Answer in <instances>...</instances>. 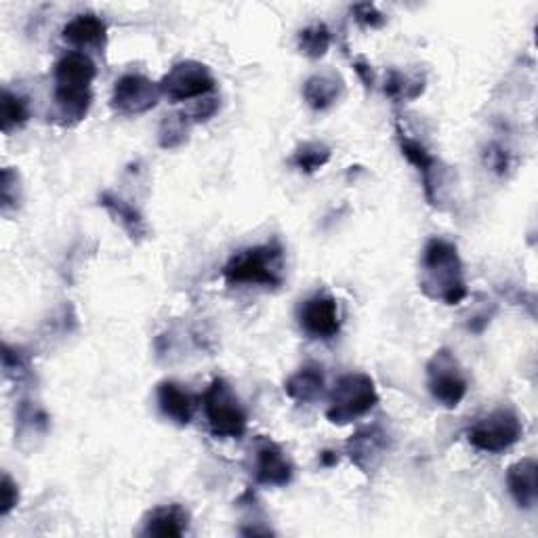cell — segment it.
<instances>
[{"instance_id": "ac0fdd59", "label": "cell", "mask_w": 538, "mask_h": 538, "mask_svg": "<svg viewBox=\"0 0 538 538\" xmlns=\"http://www.w3.org/2000/svg\"><path fill=\"white\" fill-rule=\"evenodd\" d=\"M99 204L114 217L116 223H120V227L129 234L131 240L139 242L148 236L146 219H143V215L127 200H122L120 196H116L112 192H103L99 196Z\"/></svg>"}, {"instance_id": "277c9868", "label": "cell", "mask_w": 538, "mask_h": 538, "mask_svg": "<svg viewBox=\"0 0 538 538\" xmlns=\"http://www.w3.org/2000/svg\"><path fill=\"white\" fill-rule=\"evenodd\" d=\"M202 410L215 438L240 440L246 433V410L225 379H213L209 389L204 391Z\"/></svg>"}, {"instance_id": "4fadbf2b", "label": "cell", "mask_w": 538, "mask_h": 538, "mask_svg": "<svg viewBox=\"0 0 538 538\" xmlns=\"http://www.w3.org/2000/svg\"><path fill=\"white\" fill-rule=\"evenodd\" d=\"M61 38L68 45L80 49V53H85V49H103L108 38V26L95 13H80L64 26Z\"/></svg>"}, {"instance_id": "4dcf8cb0", "label": "cell", "mask_w": 538, "mask_h": 538, "mask_svg": "<svg viewBox=\"0 0 538 538\" xmlns=\"http://www.w3.org/2000/svg\"><path fill=\"white\" fill-rule=\"evenodd\" d=\"M354 70L358 72V76H360V80L364 82V87H366V89L375 87V70H372V66L368 64L366 59L358 57V59L354 61Z\"/></svg>"}, {"instance_id": "e0dca14e", "label": "cell", "mask_w": 538, "mask_h": 538, "mask_svg": "<svg viewBox=\"0 0 538 538\" xmlns=\"http://www.w3.org/2000/svg\"><path fill=\"white\" fill-rule=\"evenodd\" d=\"M536 471L538 465L534 459H522L509 467L507 471V486L515 499V503L522 509H532L538 501V488H536Z\"/></svg>"}, {"instance_id": "8fae6325", "label": "cell", "mask_w": 538, "mask_h": 538, "mask_svg": "<svg viewBox=\"0 0 538 538\" xmlns=\"http://www.w3.org/2000/svg\"><path fill=\"white\" fill-rule=\"evenodd\" d=\"M295 465L288 454L272 440H263L255 457V480L261 486L282 488L293 482Z\"/></svg>"}, {"instance_id": "f1b7e54d", "label": "cell", "mask_w": 538, "mask_h": 538, "mask_svg": "<svg viewBox=\"0 0 538 538\" xmlns=\"http://www.w3.org/2000/svg\"><path fill=\"white\" fill-rule=\"evenodd\" d=\"M0 494H3V501H0V511H3V515H9L11 509L17 505L19 501V490H17V484L9 478V475L5 473L3 475V484H0Z\"/></svg>"}, {"instance_id": "30bf717a", "label": "cell", "mask_w": 538, "mask_h": 538, "mask_svg": "<svg viewBox=\"0 0 538 538\" xmlns=\"http://www.w3.org/2000/svg\"><path fill=\"white\" fill-rule=\"evenodd\" d=\"M387 450L389 433L379 425H370L356 431L347 442V457L364 473H375L383 463Z\"/></svg>"}, {"instance_id": "d6986e66", "label": "cell", "mask_w": 538, "mask_h": 538, "mask_svg": "<svg viewBox=\"0 0 538 538\" xmlns=\"http://www.w3.org/2000/svg\"><path fill=\"white\" fill-rule=\"evenodd\" d=\"M190 515L179 505H164L156 507L148 517H146V528L143 534L146 536H158V538H173V536H183L188 530Z\"/></svg>"}, {"instance_id": "6da1fadb", "label": "cell", "mask_w": 538, "mask_h": 538, "mask_svg": "<svg viewBox=\"0 0 538 538\" xmlns=\"http://www.w3.org/2000/svg\"><path fill=\"white\" fill-rule=\"evenodd\" d=\"M421 291L446 305H459L467 297V282L457 246L444 238H431L423 248Z\"/></svg>"}, {"instance_id": "5bb4252c", "label": "cell", "mask_w": 538, "mask_h": 538, "mask_svg": "<svg viewBox=\"0 0 538 538\" xmlns=\"http://www.w3.org/2000/svg\"><path fill=\"white\" fill-rule=\"evenodd\" d=\"M398 143L400 150L406 156V160L415 167L421 177H423V188H425V196L431 204L438 202V160L433 156L423 143H419L417 139H412L408 135H404L402 131L398 133Z\"/></svg>"}, {"instance_id": "7c38bea8", "label": "cell", "mask_w": 538, "mask_h": 538, "mask_svg": "<svg viewBox=\"0 0 538 538\" xmlns=\"http://www.w3.org/2000/svg\"><path fill=\"white\" fill-rule=\"evenodd\" d=\"M156 400L164 419H169L177 427L192 423L196 412V398L194 393H190L183 385L175 381H162L156 389Z\"/></svg>"}, {"instance_id": "9a60e30c", "label": "cell", "mask_w": 538, "mask_h": 538, "mask_svg": "<svg viewBox=\"0 0 538 538\" xmlns=\"http://www.w3.org/2000/svg\"><path fill=\"white\" fill-rule=\"evenodd\" d=\"M55 87L61 89H91L97 68L87 53L72 51L55 64Z\"/></svg>"}, {"instance_id": "d4e9b609", "label": "cell", "mask_w": 538, "mask_h": 538, "mask_svg": "<svg viewBox=\"0 0 538 538\" xmlns=\"http://www.w3.org/2000/svg\"><path fill=\"white\" fill-rule=\"evenodd\" d=\"M190 120L185 114H171L162 120L160 131H158V141L164 150H175L181 148L185 139L190 133Z\"/></svg>"}, {"instance_id": "5b68a950", "label": "cell", "mask_w": 538, "mask_h": 538, "mask_svg": "<svg viewBox=\"0 0 538 538\" xmlns=\"http://www.w3.org/2000/svg\"><path fill=\"white\" fill-rule=\"evenodd\" d=\"M524 436L520 417L511 410H494L467 429V442L488 454H499L515 446Z\"/></svg>"}, {"instance_id": "9c48e42d", "label": "cell", "mask_w": 538, "mask_h": 538, "mask_svg": "<svg viewBox=\"0 0 538 538\" xmlns=\"http://www.w3.org/2000/svg\"><path fill=\"white\" fill-rule=\"evenodd\" d=\"M299 326L309 339H335L341 330L337 299L326 293H318L303 301L299 307Z\"/></svg>"}, {"instance_id": "484cf974", "label": "cell", "mask_w": 538, "mask_h": 538, "mask_svg": "<svg viewBox=\"0 0 538 538\" xmlns=\"http://www.w3.org/2000/svg\"><path fill=\"white\" fill-rule=\"evenodd\" d=\"M351 13H354L356 22L364 28H370V30H377V28H383L387 17L372 5V3H360V5H354L351 7Z\"/></svg>"}, {"instance_id": "44dd1931", "label": "cell", "mask_w": 538, "mask_h": 538, "mask_svg": "<svg viewBox=\"0 0 538 538\" xmlns=\"http://www.w3.org/2000/svg\"><path fill=\"white\" fill-rule=\"evenodd\" d=\"M425 89V78L423 76H408L400 70H389L383 91L389 99L393 101H412L417 99Z\"/></svg>"}, {"instance_id": "8992f818", "label": "cell", "mask_w": 538, "mask_h": 538, "mask_svg": "<svg viewBox=\"0 0 538 538\" xmlns=\"http://www.w3.org/2000/svg\"><path fill=\"white\" fill-rule=\"evenodd\" d=\"M427 387L444 408H457L469 389L465 370L450 349H440L427 364Z\"/></svg>"}, {"instance_id": "83f0119b", "label": "cell", "mask_w": 538, "mask_h": 538, "mask_svg": "<svg viewBox=\"0 0 538 538\" xmlns=\"http://www.w3.org/2000/svg\"><path fill=\"white\" fill-rule=\"evenodd\" d=\"M219 110V101L215 97H202L198 101H194V106L190 112H183L185 116H188L190 122H204L209 120L217 114Z\"/></svg>"}, {"instance_id": "4316f807", "label": "cell", "mask_w": 538, "mask_h": 538, "mask_svg": "<svg viewBox=\"0 0 538 538\" xmlns=\"http://www.w3.org/2000/svg\"><path fill=\"white\" fill-rule=\"evenodd\" d=\"M3 362H5V375L7 377H24L28 372V360L24 358V354L19 349H13L9 345H5V354H3Z\"/></svg>"}, {"instance_id": "603a6c76", "label": "cell", "mask_w": 538, "mask_h": 538, "mask_svg": "<svg viewBox=\"0 0 538 538\" xmlns=\"http://www.w3.org/2000/svg\"><path fill=\"white\" fill-rule=\"evenodd\" d=\"M330 160V148L322 141H305L295 150L291 164L295 169L312 175L326 167V162Z\"/></svg>"}, {"instance_id": "52a82bcc", "label": "cell", "mask_w": 538, "mask_h": 538, "mask_svg": "<svg viewBox=\"0 0 538 538\" xmlns=\"http://www.w3.org/2000/svg\"><path fill=\"white\" fill-rule=\"evenodd\" d=\"M158 85L162 97H167L171 103H183L209 97L217 87V80L209 70V66L188 59L175 64L167 74H164Z\"/></svg>"}, {"instance_id": "3957f363", "label": "cell", "mask_w": 538, "mask_h": 538, "mask_svg": "<svg viewBox=\"0 0 538 538\" xmlns=\"http://www.w3.org/2000/svg\"><path fill=\"white\" fill-rule=\"evenodd\" d=\"M377 404L379 393L375 381L364 372H349L330 391L326 419L335 425H349L368 415Z\"/></svg>"}, {"instance_id": "ffe728a7", "label": "cell", "mask_w": 538, "mask_h": 538, "mask_svg": "<svg viewBox=\"0 0 538 538\" xmlns=\"http://www.w3.org/2000/svg\"><path fill=\"white\" fill-rule=\"evenodd\" d=\"M343 95V80L337 74H316L303 85V99L312 110H328Z\"/></svg>"}, {"instance_id": "7a4b0ae2", "label": "cell", "mask_w": 538, "mask_h": 538, "mask_svg": "<svg viewBox=\"0 0 538 538\" xmlns=\"http://www.w3.org/2000/svg\"><path fill=\"white\" fill-rule=\"evenodd\" d=\"M223 278L232 286L280 288L284 282V251L276 242L244 248L223 267Z\"/></svg>"}, {"instance_id": "1f68e13d", "label": "cell", "mask_w": 538, "mask_h": 538, "mask_svg": "<svg viewBox=\"0 0 538 538\" xmlns=\"http://www.w3.org/2000/svg\"><path fill=\"white\" fill-rule=\"evenodd\" d=\"M339 463V454L333 452V450H324L320 454V465L322 467H335Z\"/></svg>"}, {"instance_id": "7402d4cb", "label": "cell", "mask_w": 538, "mask_h": 538, "mask_svg": "<svg viewBox=\"0 0 538 538\" xmlns=\"http://www.w3.org/2000/svg\"><path fill=\"white\" fill-rule=\"evenodd\" d=\"M0 118H3V131L9 135L17 129H22L30 118V103L26 97L17 95L9 89L3 93V103H0Z\"/></svg>"}, {"instance_id": "2e32d148", "label": "cell", "mask_w": 538, "mask_h": 538, "mask_svg": "<svg viewBox=\"0 0 538 538\" xmlns=\"http://www.w3.org/2000/svg\"><path fill=\"white\" fill-rule=\"evenodd\" d=\"M284 391H286L288 398L299 402V404L318 402L326 391V379H324L322 366L307 364V366L299 368L295 375L288 377V381L284 383Z\"/></svg>"}, {"instance_id": "f546056e", "label": "cell", "mask_w": 538, "mask_h": 538, "mask_svg": "<svg viewBox=\"0 0 538 538\" xmlns=\"http://www.w3.org/2000/svg\"><path fill=\"white\" fill-rule=\"evenodd\" d=\"M484 160L494 173H505L509 169V154L501 146H488Z\"/></svg>"}, {"instance_id": "cb8c5ba5", "label": "cell", "mask_w": 538, "mask_h": 538, "mask_svg": "<svg viewBox=\"0 0 538 538\" xmlns=\"http://www.w3.org/2000/svg\"><path fill=\"white\" fill-rule=\"evenodd\" d=\"M333 36L326 24H312L299 32V51L309 59H320L328 53Z\"/></svg>"}, {"instance_id": "ba28073f", "label": "cell", "mask_w": 538, "mask_h": 538, "mask_svg": "<svg viewBox=\"0 0 538 538\" xmlns=\"http://www.w3.org/2000/svg\"><path fill=\"white\" fill-rule=\"evenodd\" d=\"M162 97L160 85L143 74H124L116 80L112 108L124 116H139L154 110Z\"/></svg>"}]
</instances>
